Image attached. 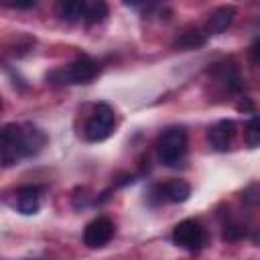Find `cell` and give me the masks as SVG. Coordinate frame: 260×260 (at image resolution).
I'll return each instance as SVG.
<instances>
[{
  "label": "cell",
  "instance_id": "6da1fadb",
  "mask_svg": "<svg viewBox=\"0 0 260 260\" xmlns=\"http://www.w3.org/2000/svg\"><path fill=\"white\" fill-rule=\"evenodd\" d=\"M47 144V134L30 124H6L0 130V167L18 165L24 158L37 156Z\"/></svg>",
  "mask_w": 260,
  "mask_h": 260
},
{
  "label": "cell",
  "instance_id": "7a4b0ae2",
  "mask_svg": "<svg viewBox=\"0 0 260 260\" xmlns=\"http://www.w3.org/2000/svg\"><path fill=\"white\" fill-rule=\"evenodd\" d=\"M100 73V63L87 55H81L77 59H73L69 65L53 71L49 75V79L53 83H61V85H79V83H89L98 77Z\"/></svg>",
  "mask_w": 260,
  "mask_h": 260
},
{
  "label": "cell",
  "instance_id": "3957f363",
  "mask_svg": "<svg viewBox=\"0 0 260 260\" xmlns=\"http://www.w3.org/2000/svg\"><path fill=\"white\" fill-rule=\"evenodd\" d=\"M158 158L165 167H179L187 154V132L181 126L167 128L156 144Z\"/></svg>",
  "mask_w": 260,
  "mask_h": 260
},
{
  "label": "cell",
  "instance_id": "277c9868",
  "mask_svg": "<svg viewBox=\"0 0 260 260\" xmlns=\"http://www.w3.org/2000/svg\"><path fill=\"white\" fill-rule=\"evenodd\" d=\"M114 126H116V114H114V110L108 104L100 102L93 108L89 120L85 122L83 136L89 142H102V140H106V138L112 136Z\"/></svg>",
  "mask_w": 260,
  "mask_h": 260
},
{
  "label": "cell",
  "instance_id": "5b68a950",
  "mask_svg": "<svg viewBox=\"0 0 260 260\" xmlns=\"http://www.w3.org/2000/svg\"><path fill=\"white\" fill-rule=\"evenodd\" d=\"M173 242L189 252H197L205 244V228L193 217L183 219L173 228Z\"/></svg>",
  "mask_w": 260,
  "mask_h": 260
},
{
  "label": "cell",
  "instance_id": "8992f818",
  "mask_svg": "<svg viewBox=\"0 0 260 260\" xmlns=\"http://www.w3.org/2000/svg\"><path fill=\"white\" fill-rule=\"evenodd\" d=\"M114 232H116V225L110 217L102 215V217H95L91 219L85 230H83V244L87 248H104L112 238H114Z\"/></svg>",
  "mask_w": 260,
  "mask_h": 260
},
{
  "label": "cell",
  "instance_id": "52a82bcc",
  "mask_svg": "<svg viewBox=\"0 0 260 260\" xmlns=\"http://www.w3.org/2000/svg\"><path fill=\"white\" fill-rule=\"evenodd\" d=\"M236 132L238 130H236V122L234 120H219V122H215L209 128L207 140H209V144H211L213 150L225 152L232 146V142L236 138Z\"/></svg>",
  "mask_w": 260,
  "mask_h": 260
},
{
  "label": "cell",
  "instance_id": "ba28073f",
  "mask_svg": "<svg viewBox=\"0 0 260 260\" xmlns=\"http://www.w3.org/2000/svg\"><path fill=\"white\" fill-rule=\"evenodd\" d=\"M41 195L43 187L39 185H24L16 191V209L24 215H32L41 207Z\"/></svg>",
  "mask_w": 260,
  "mask_h": 260
},
{
  "label": "cell",
  "instance_id": "9c48e42d",
  "mask_svg": "<svg viewBox=\"0 0 260 260\" xmlns=\"http://www.w3.org/2000/svg\"><path fill=\"white\" fill-rule=\"evenodd\" d=\"M236 18V8L234 6H219L217 10H213L205 22V37L207 35H221Z\"/></svg>",
  "mask_w": 260,
  "mask_h": 260
},
{
  "label": "cell",
  "instance_id": "30bf717a",
  "mask_svg": "<svg viewBox=\"0 0 260 260\" xmlns=\"http://www.w3.org/2000/svg\"><path fill=\"white\" fill-rule=\"evenodd\" d=\"M154 191H158L160 199H167L171 203H183L189 199L191 195V187L189 183L181 181V179H173V181H167L165 185H158Z\"/></svg>",
  "mask_w": 260,
  "mask_h": 260
},
{
  "label": "cell",
  "instance_id": "8fae6325",
  "mask_svg": "<svg viewBox=\"0 0 260 260\" xmlns=\"http://www.w3.org/2000/svg\"><path fill=\"white\" fill-rule=\"evenodd\" d=\"M217 77H219V81L228 87V91L240 93V91H242V87H244L242 75H240L238 67H236V65H232V63H221V65L217 67Z\"/></svg>",
  "mask_w": 260,
  "mask_h": 260
},
{
  "label": "cell",
  "instance_id": "7c38bea8",
  "mask_svg": "<svg viewBox=\"0 0 260 260\" xmlns=\"http://www.w3.org/2000/svg\"><path fill=\"white\" fill-rule=\"evenodd\" d=\"M83 10H85V0H61L57 4L59 18L67 22H83Z\"/></svg>",
  "mask_w": 260,
  "mask_h": 260
},
{
  "label": "cell",
  "instance_id": "4fadbf2b",
  "mask_svg": "<svg viewBox=\"0 0 260 260\" xmlns=\"http://www.w3.org/2000/svg\"><path fill=\"white\" fill-rule=\"evenodd\" d=\"M205 41H207V37H205L201 30H187V32H183V35L173 43V47H175V49H181V51H191V49L203 47Z\"/></svg>",
  "mask_w": 260,
  "mask_h": 260
},
{
  "label": "cell",
  "instance_id": "5bb4252c",
  "mask_svg": "<svg viewBox=\"0 0 260 260\" xmlns=\"http://www.w3.org/2000/svg\"><path fill=\"white\" fill-rule=\"evenodd\" d=\"M108 16V4L102 0H85V10H83V22L87 24H95L102 22Z\"/></svg>",
  "mask_w": 260,
  "mask_h": 260
},
{
  "label": "cell",
  "instance_id": "9a60e30c",
  "mask_svg": "<svg viewBox=\"0 0 260 260\" xmlns=\"http://www.w3.org/2000/svg\"><path fill=\"white\" fill-rule=\"evenodd\" d=\"M246 142H248L250 148H256L258 142H260V120H258L256 114L250 118V122L246 126Z\"/></svg>",
  "mask_w": 260,
  "mask_h": 260
},
{
  "label": "cell",
  "instance_id": "2e32d148",
  "mask_svg": "<svg viewBox=\"0 0 260 260\" xmlns=\"http://www.w3.org/2000/svg\"><path fill=\"white\" fill-rule=\"evenodd\" d=\"M242 236H244V228L242 225H225V230H223V240H228V242L240 240Z\"/></svg>",
  "mask_w": 260,
  "mask_h": 260
},
{
  "label": "cell",
  "instance_id": "e0dca14e",
  "mask_svg": "<svg viewBox=\"0 0 260 260\" xmlns=\"http://www.w3.org/2000/svg\"><path fill=\"white\" fill-rule=\"evenodd\" d=\"M4 6H8V8H35L37 2L35 0H28V2H4Z\"/></svg>",
  "mask_w": 260,
  "mask_h": 260
},
{
  "label": "cell",
  "instance_id": "ac0fdd59",
  "mask_svg": "<svg viewBox=\"0 0 260 260\" xmlns=\"http://www.w3.org/2000/svg\"><path fill=\"white\" fill-rule=\"evenodd\" d=\"M258 45H260V43H258V39H256V41L252 43V47H250V61H252L254 65L258 63Z\"/></svg>",
  "mask_w": 260,
  "mask_h": 260
},
{
  "label": "cell",
  "instance_id": "d6986e66",
  "mask_svg": "<svg viewBox=\"0 0 260 260\" xmlns=\"http://www.w3.org/2000/svg\"><path fill=\"white\" fill-rule=\"evenodd\" d=\"M26 260H41V258H26Z\"/></svg>",
  "mask_w": 260,
  "mask_h": 260
},
{
  "label": "cell",
  "instance_id": "ffe728a7",
  "mask_svg": "<svg viewBox=\"0 0 260 260\" xmlns=\"http://www.w3.org/2000/svg\"><path fill=\"white\" fill-rule=\"evenodd\" d=\"M0 108H2V98H0Z\"/></svg>",
  "mask_w": 260,
  "mask_h": 260
}]
</instances>
